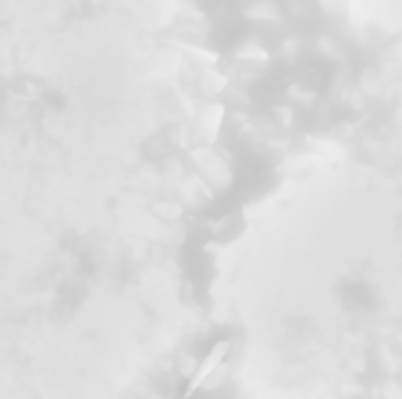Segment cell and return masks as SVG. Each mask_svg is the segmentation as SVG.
Here are the masks:
<instances>
[{"label":"cell","mask_w":402,"mask_h":399,"mask_svg":"<svg viewBox=\"0 0 402 399\" xmlns=\"http://www.w3.org/2000/svg\"><path fill=\"white\" fill-rule=\"evenodd\" d=\"M381 362H384V367L391 371V374L393 371H400V360H395L388 348H381Z\"/></svg>","instance_id":"cell-5"},{"label":"cell","mask_w":402,"mask_h":399,"mask_svg":"<svg viewBox=\"0 0 402 399\" xmlns=\"http://www.w3.org/2000/svg\"><path fill=\"white\" fill-rule=\"evenodd\" d=\"M360 395H363V388H360L358 383H346L344 388H341V399H353Z\"/></svg>","instance_id":"cell-6"},{"label":"cell","mask_w":402,"mask_h":399,"mask_svg":"<svg viewBox=\"0 0 402 399\" xmlns=\"http://www.w3.org/2000/svg\"><path fill=\"white\" fill-rule=\"evenodd\" d=\"M231 348H233V341H229V338H221V341H217L210 350H207V355L200 360V367L196 371V376H193L189 385H186V397H193L200 388H203L205 378L226 362V357L231 355Z\"/></svg>","instance_id":"cell-1"},{"label":"cell","mask_w":402,"mask_h":399,"mask_svg":"<svg viewBox=\"0 0 402 399\" xmlns=\"http://www.w3.org/2000/svg\"><path fill=\"white\" fill-rule=\"evenodd\" d=\"M229 374H231V367H229V362H224V364H221L219 369H214L212 374L205 378V383H203V388H200V390H207V392H212V390L221 388V385L226 383V378H229Z\"/></svg>","instance_id":"cell-3"},{"label":"cell","mask_w":402,"mask_h":399,"mask_svg":"<svg viewBox=\"0 0 402 399\" xmlns=\"http://www.w3.org/2000/svg\"><path fill=\"white\" fill-rule=\"evenodd\" d=\"M330 399H339V397H330Z\"/></svg>","instance_id":"cell-7"},{"label":"cell","mask_w":402,"mask_h":399,"mask_svg":"<svg viewBox=\"0 0 402 399\" xmlns=\"http://www.w3.org/2000/svg\"><path fill=\"white\" fill-rule=\"evenodd\" d=\"M174 367H177V374L182 376L184 381H191V378L196 376L200 362L191 353H182V355L177 357V364H174Z\"/></svg>","instance_id":"cell-2"},{"label":"cell","mask_w":402,"mask_h":399,"mask_svg":"<svg viewBox=\"0 0 402 399\" xmlns=\"http://www.w3.org/2000/svg\"><path fill=\"white\" fill-rule=\"evenodd\" d=\"M381 395H384V399H402V383H398L395 378H391V381L384 383Z\"/></svg>","instance_id":"cell-4"}]
</instances>
